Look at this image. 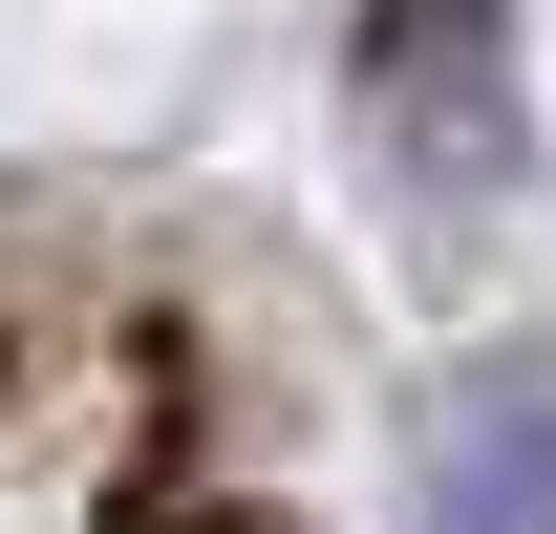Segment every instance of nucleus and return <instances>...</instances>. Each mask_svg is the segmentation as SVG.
<instances>
[{"label":"nucleus","mask_w":556,"mask_h":534,"mask_svg":"<svg viewBox=\"0 0 556 534\" xmlns=\"http://www.w3.org/2000/svg\"><path fill=\"white\" fill-rule=\"evenodd\" d=\"M386 107L428 129V171H492L514 86H492V0H386Z\"/></svg>","instance_id":"f03ea898"},{"label":"nucleus","mask_w":556,"mask_h":534,"mask_svg":"<svg viewBox=\"0 0 556 534\" xmlns=\"http://www.w3.org/2000/svg\"><path fill=\"white\" fill-rule=\"evenodd\" d=\"M407 534H556V364H471V385L428 406Z\"/></svg>","instance_id":"f257e3e1"}]
</instances>
